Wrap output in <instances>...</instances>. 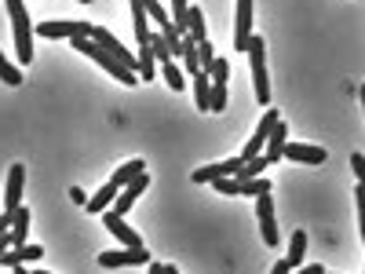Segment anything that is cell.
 <instances>
[{
    "label": "cell",
    "mask_w": 365,
    "mask_h": 274,
    "mask_svg": "<svg viewBox=\"0 0 365 274\" xmlns=\"http://www.w3.org/2000/svg\"><path fill=\"white\" fill-rule=\"evenodd\" d=\"M77 51H84V55L88 59H95L99 62V66L102 70H106L110 77H113V81H121L124 88H132V84H139V73L135 70H128L124 66V62L121 59H117V55H110V51L106 48H102V44H95V41H91V37H73V41H70Z\"/></svg>",
    "instance_id": "1"
},
{
    "label": "cell",
    "mask_w": 365,
    "mask_h": 274,
    "mask_svg": "<svg viewBox=\"0 0 365 274\" xmlns=\"http://www.w3.org/2000/svg\"><path fill=\"white\" fill-rule=\"evenodd\" d=\"M8 4V15H11V30H15V55L22 66L33 62V22H30V11H26V0H4Z\"/></svg>",
    "instance_id": "2"
},
{
    "label": "cell",
    "mask_w": 365,
    "mask_h": 274,
    "mask_svg": "<svg viewBox=\"0 0 365 274\" xmlns=\"http://www.w3.org/2000/svg\"><path fill=\"white\" fill-rule=\"evenodd\" d=\"M249 62H252V84H256V102H263V107H270V77H267V41L263 37L252 33L249 41Z\"/></svg>",
    "instance_id": "3"
},
{
    "label": "cell",
    "mask_w": 365,
    "mask_h": 274,
    "mask_svg": "<svg viewBox=\"0 0 365 274\" xmlns=\"http://www.w3.org/2000/svg\"><path fill=\"white\" fill-rule=\"evenodd\" d=\"M142 264H150V253H147V245H139V249H117V253H99V267L102 271H113V267H142Z\"/></svg>",
    "instance_id": "4"
},
{
    "label": "cell",
    "mask_w": 365,
    "mask_h": 274,
    "mask_svg": "<svg viewBox=\"0 0 365 274\" xmlns=\"http://www.w3.org/2000/svg\"><path fill=\"white\" fill-rule=\"evenodd\" d=\"M256 216H259V234H263V241L274 249V245H278V219H274V198H270V190L256 194Z\"/></svg>",
    "instance_id": "5"
},
{
    "label": "cell",
    "mask_w": 365,
    "mask_h": 274,
    "mask_svg": "<svg viewBox=\"0 0 365 274\" xmlns=\"http://www.w3.org/2000/svg\"><path fill=\"white\" fill-rule=\"evenodd\" d=\"M252 41V0H238V15H234V51L245 55Z\"/></svg>",
    "instance_id": "6"
},
{
    "label": "cell",
    "mask_w": 365,
    "mask_h": 274,
    "mask_svg": "<svg viewBox=\"0 0 365 274\" xmlns=\"http://www.w3.org/2000/svg\"><path fill=\"white\" fill-rule=\"evenodd\" d=\"M88 37H91L95 44H102V48H106L110 55H117V59H121L128 70H135V66H139V59H135L132 51H128V48L121 44V41H117V37H113L110 30H102V26H91V33H88Z\"/></svg>",
    "instance_id": "7"
},
{
    "label": "cell",
    "mask_w": 365,
    "mask_h": 274,
    "mask_svg": "<svg viewBox=\"0 0 365 274\" xmlns=\"http://www.w3.org/2000/svg\"><path fill=\"white\" fill-rule=\"evenodd\" d=\"M281 158L299 161V165H321V161H329V150L315 147V143H285Z\"/></svg>",
    "instance_id": "8"
},
{
    "label": "cell",
    "mask_w": 365,
    "mask_h": 274,
    "mask_svg": "<svg viewBox=\"0 0 365 274\" xmlns=\"http://www.w3.org/2000/svg\"><path fill=\"white\" fill-rule=\"evenodd\" d=\"M147 187H150V172H139L132 183H124V187L117 190V198H113V205H110V208H113V212H121V216H124L128 208H132V205L139 201V194L147 190Z\"/></svg>",
    "instance_id": "9"
},
{
    "label": "cell",
    "mask_w": 365,
    "mask_h": 274,
    "mask_svg": "<svg viewBox=\"0 0 365 274\" xmlns=\"http://www.w3.org/2000/svg\"><path fill=\"white\" fill-rule=\"evenodd\" d=\"M44 256V245H11L8 253H0V271H15V267H26L33 259Z\"/></svg>",
    "instance_id": "10"
},
{
    "label": "cell",
    "mask_w": 365,
    "mask_h": 274,
    "mask_svg": "<svg viewBox=\"0 0 365 274\" xmlns=\"http://www.w3.org/2000/svg\"><path fill=\"white\" fill-rule=\"evenodd\" d=\"M102 223H106V230H110L121 245H128V249H139V245H142V238L124 223V216H121V212H113V208H106V212H102Z\"/></svg>",
    "instance_id": "11"
},
{
    "label": "cell",
    "mask_w": 365,
    "mask_h": 274,
    "mask_svg": "<svg viewBox=\"0 0 365 274\" xmlns=\"http://www.w3.org/2000/svg\"><path fill=\"white\" fill-rule=\"evenodd\" d=\"M22 187H26V165H11L8 168V187H4V208L15 212L22 205Z\"/></svg>",
    "instance_id": "12"
},
{
    "label": "cell",
    "mask_w": 365,
    "mask_h": 274,
    "mask_svg": "<svg viewBox=\"0 0 365 274\" xmlns=\"http://www.w3.org/2000/svg\"><path fill=\"white\" fill-rule=\"evenodd\" d=\"M241 165H245V158L238 154V158H230V161H216V165L198 168V172H194L190 179H194V183H212V179H219V176H238Z\"/></svg>",
    "instance_id": "13"
},
{
    "label": "cell",
    "mask_w": 365,
    "mask_h": 274,
    "mask_svg": "<svg viewBox=\"0 0 365 274\" xmlns=\"http://www.w3.org/2000/svg\"><path fill=\"white\" fill-rule=\"evenodd\" d=\"M37 33H41V37H66V41H73V37H88L91 33V22H41V26H37Z\"/></svg>",
    "instance_id": "14"
},
{
    "label": "cell",
    "mask_w": 365,
    "mask_h": 274,
    "mask_svg": "<svg viewBox=\"0 0 365 274\" xmlns=\"http://www.w3.org/2000/svg\"><path fill=\"white\" fill-rule=\"evenodd\" d=\"M190 88H194V102H198L201 113H212V77L205 70H198L190 77Z\"/></svg>",
    "instance_id": "15"
},
{
    "label": "cell",
    "mask_w": 365,
    "mask_h": 274,
    "mask_svg": "<svg viewBox=\"0 0 365 274\" xmlns=\"http://www.w3.org/2000/svg\"><path fill=\"white\" fill-rule=\"evenodd\" d=\"M117 190H121V187H117V183L110 179V183H106V187H99V190H95V194H91V198L84 201V208H88V212H91V216H102V212H106V208L113 205V198H117Z\"/></svg>",
    "instance_id": "16"
},
{
    "label": "cell",
    "mask_w": 365,
    "mask_h": 274,
    "mask_svg": "<svg viewBox=\"0 0 365 274\" xmlns=\"http://www.w3.org/2000/svg\"><path fill=\"white\" fill-rule=\"evenodd\" d=\"M158 70H161L165 84L172 88V91H182V88H187V70H182V62H179V59H165V62H158Z\"/></svg>",
    "instance_id": "17"
},
{
    "label": "cell",
    "mask_w": 365,
    "mask_h": 274,
    "mask_svg": "<svg viewBox=\"0 0 365 274\" xmlns=\"http://www.w3.org/2000/svg\"><path fill=\"white\" fill-rule=\"evenodd\" d=\"M135 59H139V66H135L139 81H153V77L161 73V70H158V55H153V48H150V44H139Z\"/></svg>",
    "instance_id": "18"
},
{
    "label": "cell",
    "mask_w": 365,
    "mask_h": 274,
    "mask_svg": "<svg viewBox=\"0 0 365 274\" xmlns=\"http://www.w3.org/2000/svg\"><path fill=\"white\" fill-rule=\"evenodd\" d=\"M285 143H289V128H285L281 121L274 125V132L267 136V147H263V154L270 158V165L274 161H281V150H285Z\"/></svg>",
    "instance_id": "19"
},
{
    "label": "cell",
    "mask_w": 365,
    "mask_h": 274,
    "mask_svg": "<svg viewBox=\"0 0 365 274\" xmlns=\"http://www.w3.org/2000/svg\"><path fill=\"white\" fill-rule=\"evenodd\" d=\"M187 37H190V41H194V44H198V41H205V37H208V26H205V11H201V8H190V22H187Z\"/></svg>",
    "instance_id": "20"
},
{
    "label": "cell",
    "mask_w": 365,
    "mask_h": 274,
    "mask_svg": "<svg viewBox=\"0 0 365 274\" xmlns=\"http://www.w3.org/2000/svg\"><path fill=\"white\" fill-rule=\"evenodd\" d=\"M139 172H147V165H142L139 158H132V161H124L121 168H117V172H113L110 179L117 183V187H124V183H132V179H135Z\"/></svg>",
    "instance_id": "21"
},
{
    "label": "cell",
    "mask_w": 365,
    "mask_h": 274,
    "mask_svg": "<svg viewBox=\"0 0 365 274\" xmlns=\"http://www.w3.org/2000/svg\"><path fill=\"white\" fill-rule=\"evenodd\" d=\"M238 194H241V198H256V194H263V190H270V179L267 176H249V179H241L238 176Z\"/></svg>",
    "instance_id": "22"
},
{
    "label": "cell",
    "mask_w": 365,
    "mask_h": 274,
    "mask_svg": "<svg viewBox=\"0 0 365 274\" xmlns=\"http://www.w3.org/2000/svg\"><path fill=\"white\" fill-rule=\"evenodd\" d=\"M179 62H182V70H187L190 77L201 70V55H198V44H194L190 37H187V41H182V55H179Z\"/></svg>",
    "instance_id": "23"
},
{
    "label": "cell",
    "mask_w": 365,
    "mask_h": 274,
    "mask_svg": "<svg viewBox=\"0 0 365 274\" xmlns=\"http://www.w3.org/2000/svg\"><path fill=\"white\" fill-rule=\"evenodd\" d=\"M303 256H307V230H296L292 241H289V264L299 267V264H303Z\"/></svg>",
    "instance_id": "24"
},
{
    "label": "cell",
    "mask_w": 365,
    "mask_h": 274,
    "mask_svg": "<svg viewBox=\"0 0 365 274\" xmlns=\"http://www.w3.org/2000/svg\"><path fill=\"white\" fill-rule=\"evenodd\" d=\"M0 81H4L8 88H19L22 84V70L15 66V62L4 59V51H0Z\"/></svg>",
    "instance_id": "25"
},
{
    "label": "cell",
    "mask_w": 365,
    "mask_h": 274,
    "mask_svg": "<svg viewBox=\"0 0 365 274\" xmlns=\"http://www.w3.org/2000/svg\"><path fill=\"white\" fill-rule=\"evenodd\" d=\"M227 110V81H212V113Z\"/></svg>",
    "instance_id": "26"
},
{
    "label": "cell",
    "mask_w": 365,
    "mask_h": 274,
    "mask_svg": "<svg viewBox=\"0 0 365 274\" xmlns=\"http://www.w3.org/2000/svg\"><path fill=\"white\" fill-rule=\"evenodd\" d=\"M142 8H147V15L153 19V26H165V22H172V15L158 4V0H142Z\"/></svg>",
    "instance_id": "27"
},
{
    "label": "cell",
    "mask_w": 365,
    "mask_h": 274,
    "mask_svg": "<svg viewBox=\"0 0 365 274\" xmlns=\"http://www.w3.org/2000/svg\"><path fill=\"white\" fill-rule=\"evenodd\" d=\"M205 73L212 77V81H227V77H230V66H227V59H212V66H208Z\"/></svg>",
    "instance_id": "28"
},
{
    "label": "cell",
    "mask_w": 365,
    "mask_h": 274,
    "mask_svg": "<svg viewBox=\"0 0 365 274\" xmlns=\"http://www.w3.org/2000/svg\"><path fill=\"white\" fill-rule=\"evenodd\" d=\"M198 55H201V70H208V66H212L216 51H212V41H208V37H205V41H198Z\"/></svg>",
    "instance_id": "29"
},
{
    "label": "cell",
    "mask_w": 365,
    "mask_h": 274,
    "mask_svg": "<svg viewBox=\"0 0 365 274\" xmlns=\"http://www.w3.org/2000/svg\"><path fill=\"white\" fill-rule=\"evenodd\" d=\"M355 201H358V223H362V241H365V187H355Z\"/></svg>",
    "instance_id": "30"
},
{
    "label": "cell",
    "mask_w": 365,
    "mask_h": 274,
    "mask_svg": "<svg viewBox=\"0 0 365 274\" xmlns=\"http://www.w3.org/2000/svg\"><path fill=\"white\" fill-rule=\"evenodd\" d=\"M350 168H355V176H358V183H362V187H365V154H350Z\"/></svg>",
    "instance_id": "31"
},
{
    "label": "cell",
    "mask_w": 365,
    "mask_h": 274,
    "mask_svg": "<svg viewBox=\"0 0 365 274\" xmlns=\"http://www.w3.org/2000/svg\"><path fill=\"white\" fill-rule=\"evenodd\" d=\"M70 201H77V205H84V201H88V194H84L81 187H70Z\"/></svg>",
    "instance_id": "32"
},
{
    "label": "cell",
    "mask_w": 365,
    "mask_h": 274,
    "mask_svg": "<svg viewBox=\"0 0 365 274\" xmlns=\"http://www.w3.org/2000/svg\"><path fill=\"white\" fill-rule=\"evenodd\" d=\"M289 271H292L289 256H285V259H278V264H274V274H289Z\"/></svg>",
    "instance_id": "33"
},
{
    "label": "cell",
    "mask_w": 365,
    "mask_h": 274,
    "mask_svg": "<svg viewBox=\"0 0 365 274\" xmlns=\"http://www.w3.org/2000/svg\"><path fill=\"white\" fill-rule=\"evenodd\" d=\"M11 219H15V212H8V208H4V216H0V234L11 227Z\"/></svg>",
    "instance_id": "34"
},
{
    "label": "cell",
    "mask_w": 365,
    "mask_h": 274,
    "mask_svg": "<svg viewBox=\"0 0 365 274\" xmlns=\"http://www.w3.org/2000/svg\"><path fill=\"white\" fill-rule=\"evenodd\" d=\"M150 271H165V274H176L172 264H150Z\"/></svg>",
    "instance_id": "35"
},
{
    "label": "cell",
    "mask_w": 365,
    "mask_h": 274,
    "mask_svg": "<svg viewBox=\"0 0 365 274\" xmlns=\"http://www.w3.org/2000/svg\"><path fill=\"white\" fill-rule=\"evenodd\" d=\"M303 271H307V274H325V267H321V264H307Z\"/></svg>",
    "instance_id": "36"
},
{
    "label": "cell",
    "mask_w": 365,
    "mask_h": 274,
    "mask_svg": "<svg viewBox=\"0 0 365 274\" xmlns=\"http://www.w3.org/2000/svg\"><path fill=\"white\" fill-rule=\"evenodd\" d=\"M358 95H362V107H365V84H362V88H358Z\"/></svg>",
    "instance_id": "37"
},
{
    "label": "cell",
    "mask_w": 365,
    "mask_h": 274,
    "mask_svg": "<svg viewBox=\"0 0 365 274\" xmlns=\"http://www.w3.org/2000/svg\"><path fill=\"white\" fill-rule=\"evenodd\" d=\"M81 4H91V0H81Z\"/></svg>",
    "instance_id": "38"
}]
</instances>
